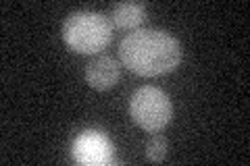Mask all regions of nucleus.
<instances>
[{
    "mask_svg": "<svg viewBox=\"0 0 250 166\" xmlns=\"http://www.w3.org/2000/svg\"><path fill=\"white\" fill-rule=\"evenodd\" d=\"M171 114H173L171 100L159 88H140L129 100L131 121L148 133H159L165 129L171 121Z\"/></svg>",
    "mask_w": 250,
    "mask_h": 166,
    "instance_id": "nucleus-3",
    "label": "nucleus"
},
{
    "mask_svg": "<svg viewBox=\"0 0 250 166\" xmlns=\"http://www.w3.org/2000/svg\"><path fill=\"white\" fill-rule=\"evenodd\" d=\"M62 42L77 54L103 52L113 37V25L100 13L77 11L62 23Z\"/></svg>",
    "mask_w": 250,
    "mask_h": 166,
    "instance_id": "nucleus-2",
    "label": "nucleus"
},
{
    "mask_svg": "<svg viewBox=\"0 0 250 166\" xmlns=\"http://www.w3.org/2000/svg\"><path fill=\"white\" fill-rule=\"evenodd\" d=\"M123 67L142 77H159L175 71L182 62V46L165 31L136 29L119 44Z\"/></svg>",
    "mask_w": 250,
    "mask_h": 166,
    "instance_id": "nucleus-1",
    "label": "nucleus"
},
{
    "mask_svg": "<svg viewBox=\"0 0 250 166\" xmlns=\"http://www.w3.org/2000/svg\"><path fill=\"white\" fill-rule=\"evenodd\" d=\"M119 75H121V67L113 56H103L94 58L88 69H85V79H88L90 88L98 90V92H104V90H111L113 85L119 81Z\"/></svg>",
    "mask_w": 250,
    "mask_h": 166,
    "instance_id": "nucleus-4",
    "label": "nucleus"
},
{
    "mask_svg": "<svg viewBox=\"0 0 250 166\" xmlns=\"http://www.w3.org/2000/svg\"><path fill=\"white\" fill-rule=\"evenodd\" d=\"M165 156H167V139L156 133L146 144V158L150 162H163Z\"/></svg>",
    "mask_w": 250,
    "mask_h": 166,
    "instance_id": "nucleus-7",
    "label": "nucleus"
},
{
    "mask_svg": "<svg viewBox=\"0 0 250 166\" xmlns=\"http://www.w3.org/2000/svg\"><path fill=\"white\" fill-rule=\"evenodd\" d=\"M111 19L119 29H138L146 21V9L140 2H121L115 4Z\"/></svg>",
    "mask_w": 250,
    "mask_h": 166,
    "instance_id": "nucleus-6",
    "label": "nucleus"
},
{
    "mask_svg": "<svg viewBox=\"0 0 250 166\" xmlns=\"http://www.w3.org/2000/svg\"><path fill=\"white\" fill-rule=\"evenodd\" d=\"M113 146L96 131H88L75 141V158L80 162H111Z\"/></svg>",
    "mask_w": 250,
    "mask_h": 166,
    "instance_id": "nucleus-5",
    "label": "nucleus"
}]
</instances>
